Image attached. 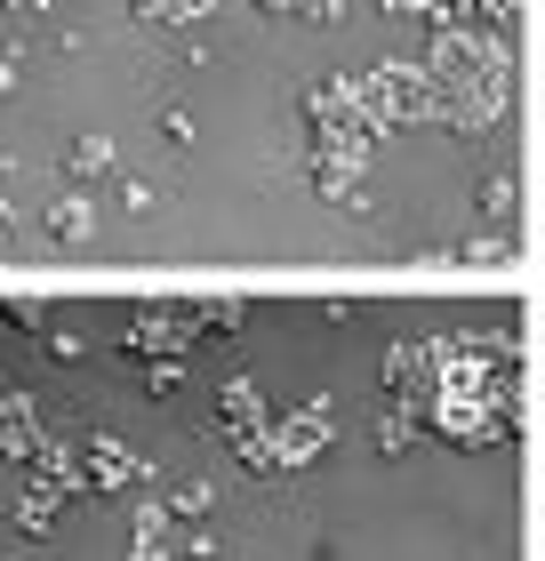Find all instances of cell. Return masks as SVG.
<instances>
[{
	"label": "cell",
	"mask_w": 545,
	"mask_h": 561,
	"mask_svg": "<svg viewBox=\"0 0 545 561\" xmlns=\"http://www.w3.org/2000/svg\"><path fill=\"white\" fill-rule=\"evenodd\" d=\"M433 89H513V48L498 24H433Z\"/></svg>",
	"instance_id": "obj_1"
},
{
	"label": "cell",
	"mask_w": 545,
	"mask_h": 561,
	"mask_svg": "<svg viewBox=\"0 0 545 561\" xmlns=\"http://www.w3.org/2000/svg\"><path fill=\"white\" fill-rule=\"evenodd\" d=\"M361 105H370L377 137H385V129H401V121H433L441 89H433L425 65H377V72H361Z\"/></svg>",
	"instance_id": "obj_2"
},
{
	"label": "cell",
	"mask_w": 545,
	"mask_h": 561,
	"mask_svg": "<svg viewBox=\"0 0 545 561\" xmlns=\"http://www.w3.org/2000/svg\"><path fill=\"white\" fill-rule=\"evenodd\" d=\"M201 337V305H145L137 321H128V353H161V362H177V353H185Z\"/></svg>",
	"instance_id": "obj_3"
},
{
	"label": "cell",
	"mask_w": 545,
	"mask_h": 561,
	"mask_svg": "<svg viewBox=\"0 0 545 561\" xmlns=\"http://www.w3.org/2000/svg\"><path fill=\"white\" fill-rule=\"evenodd\" d=\"M145 473H152V466H145L128 442H113V433H89V481H96V490H137Z\"/></svg>",
	"instance_id": "obj_4"
},
{
	"label": "cell",
	"mask_w": 545,
	"mask_h": 561,
	"mask_svg": "<svg viewBox=\"0 0 545 561\" xmlns=\"http://www.w3.org/2000/svg\"><path fill=\"white\" fill-rule=\"evenodd\" d=\"M41 442H48V433H41V401L33 393H0V457H16V466H24Z\"/></svg>",
	"instance_id": "obj_5"
},
{
	"label": "cell",
	"mask_w": 545,
	"mask_h": 561,
	"mask_svg": "<svg viewBox=\"0 0 545 561\" xmlns=\"http://www.w3.org/2000/svg\"><path fill=\"white\" fill-rule=\"evenodd\" d=\"M41 233L57 241V249H81V241H96V201H81V193H65L57 209L41 217Z\"/></svg>",
	"instance_id": "obj_6"
},
{
	"label": "cell",
	"mask_w": 545,
	"mask_h": 561,
	"mask_svg": "<svg viewBox=\"0 0 545 561\" xmlns=\"http://www.w3.org/2000/svg\"><path fill=\"white\" fill-rule=\"evenodd\" d=\"M217 425H225V442H241V433H257V425H265V401H257V386H249V377H232V386L217 393Z\"/></svg>",
	"instance_id": "obj_7"
},
{
	"label": "cell",
	"mask_w": 545,
	"mask_h": 561,
	"mask_svg": "<svg viewBox=\"0 0 545 561\" xmlns=\"http://www.w3.org/2000/svg\"><path fill=\"white\" fill-rule=\"evenodd\" d=\"M57 490H48V481H33V490H24V505H16V522H24V538H48V529H57Z\"/></svg>",
	"instance_id": "obj_8"
},
{
	"label": "cell",
	"mask_w": 545,
	"mask_h": 561,
	"mask_svg": "<svg viewBox=\"0 0 545 561\" xmlns=\"http://www.w3.org/2000/svg\"><path fill=\"white\" fill-rule=\"evenodd\" d=\"M128 9H137V24H201L217 0H128Z\"/></svg>",
	"instance_id": "obj_9"
},
{
	"label": "cell",
	"mask_w": 545,
	"mask_h": 561,
	"mask_svg": "<svg viewBox=\"0 0 545 561\" xmlns=\"http://www.w3.org/2000/svg\"><path fill=\"white\" fill-rule=\"evenodd\" d=\"M105 169H113V145H105V137H72L65 176H105Z\"/></svg>",
	"instance_id": "obj_10"
},
{
	"label": "cell",
	"mask_w": 545,
	"mask_h": 561,
	"mask_svg": "<svg viewBox=\"0 0 545 561\" xmlns=\"http://www.w3.org/2000/svg\"><path fill=\"white\" fill-rule=\"evenodd\" d=\"M394 16H425V24H450L457 16V0H385Z\"/></svg>",
	"instance_id": "obj_11"
},
{
	"label": "cell",
	"mask_w": 545,
	"mask_h": 561,
	"mask_svg": "<svg viewBox=\"0 0 545 561\" xmlns=\"http://www.w3.org/2000/svg\"><path fill=\"white\" fill-rule=\"evenodd\" d=\"M249 321V297H225V305H201V329H241Z\"/></svg>",
	"instance_id": "obj_12"
},
{
	"label": "cell",
	"mask_w": 545,
	"mask_h": 561,
	"mask_svg": "<svg viewBox=\"0 0 545 561\" xmlns=\"http://www.w3.org/2000/svg\"><path fill=\"white\" fill-rule=\"evenodd\" d=\"M481 209H489V217L513 209V176H489V185H481Z\"/></svg>",
	"instance_id": "obj_13"
},
{
	"label": "cell",
	"mask_w": 545,
	"mask_h": 561,
	"mask_svg": "<svg viewBox=\"0 0 545 561\" xmlns=\"http://www.w3.org/2000/svg\"><path fill=\"white\" fill-rule=\"evenodd\" d=\"M345 16V0H297V24H337Z\"/></svg>",
	"instance_id": "obj_14"
},
{
	"label": "cell",
	"mask_w": 545,
	"mask_h": 561,
	"mask_svg": "<svg viewBox=\"0 0 545 561\" xmlns=\"http://www.w3.org/2000/svg\"><path fill=\"white\" fill-rule=\"evenodd\" d=\"M81 353H89V345L72 337V329H48V362H81Z\"/></svg>",
	"instance_id": "obj_15"
},
{
	"label": "cell",
	"mask_w": 545,
	"mask_h": 561,
	"mask_svg": "<svg viewBox=\"0 0 545 561\" xmlns=\"http://www.w3.org/2000/svg\"><path fill=\"white\" fill-rule=\"evenodd\" d=\"M409 433H418L409 417H385V425H377V442H385V449H409Z\"/></svg>",
	"instance_id": "obj_16"
},
{
	"label": "cell",
	"mask_w": 545,
	"mask_h": 561,
	"mask_svg": "<svg viewBox=\"0 0 545 561\" xmlns=\"http://www.w3.org/2000/svg\"><path fill=\"white\" fill-rule=\"evenodd\" d=\"M257 16H281V24H297V0H257Z\"/></svg>",
	"instance_id": "obj_17"
},
{
	"label": "cell",
	"mask_w": 545,
	"mask_h": 561,
	"mask_svg": "<svg viewBox=\"0 0 545 561\" xmlns=\"http://www.w3.org/2000/svg\"><path fill=\"white\" fill-rule=\"evenodd\" d=\"M9 81H16V48H0V96H9Z\"/></svg>",
	"instance_id": "obj_18"
},
{
	"label": "cell",
	"mask_w": 545,
	"mask_h": 561,
	"mask_svg": "<svg viewBox=\"0 0 545 561\" xmlns=\"http://www.w3.org/2000/svg\"><path fill=\"white\" fill-rule=\"evenodd\" d=\"M0 9H48V0H0Z\"/></svg>",
	"instance_id": "obj_19"
},
{
	"label": "cell",
	"mask_w": 545,
	"mask_h": 561,
	"mask_svg": "<svg viewBox=\"0 0 545 561\" xmlns=\"http://www.w3.org/2000/svg\"><path fill=\"white\" fill-rule=\"evenodd\" d=\"M0 16H9V9H0ZM0 48H9V41H0Z\"/></svg>",
	"instance_id": "obj_20"
}]
</instances>
